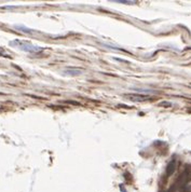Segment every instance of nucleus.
<instances>
[{"label":"nucleus","instance_id":"f257e3e1","mask_svg":"<svg viewBox=\"0 0 191 192\" xmlns=\"http://www.w3.org/2000/svg\"><path fill=\"white\" fill-rule=\"evenodd\" d=\"M10 45H12V47H16V49H19V50L24 51V52H28V53H34V54L43 51V47L35 45V44L30 43V42H27V41L19 40V39L10 41Z\"/></svg>","mask_w":191,"mask_h":192},{"label":"nucleus","instance_id":"f03ea898","mask_svg":"<svg viewBox=\"0 0 191 192\" xmlns=\"http://www.w3.org/2000/svg\"><path fill=\"white\" fill-rule=\"evenodd\" d=\"M128 99H131V101H146L149 98V96H146V95H128Z\"/></svg>","mask_w":191,"mask_h":192},{"label":"nucleus","instance_id":"7ed1b4c3","mask_svg":"<svg viewBox=\"0 0 191 192\" xmlns=\"http://www.w3.org/2000/svg\"><path fill=\"white\" fill-rule=\"evenodd\" d=\"M16 28H19V30H21V32H32V30H29L28 28H25V27H23V26H16Z\"/></svg>","mask_w":191,"mask_h":192},{"label":"nucleus","instance_id":"20e7f679","mask_svg":"<svg viewBox=\"0 0 191 192\" xmlns=\"http://www.w3.org/2000/svg\"><path fill=\"white\" fill-rule=\"evenodd\" d=\"M116 2H119V3H135V1H122V0H118Z\"/></svg>","mask_w":191,"mask_h":192}]
</instances>
